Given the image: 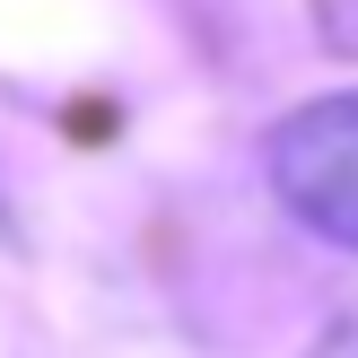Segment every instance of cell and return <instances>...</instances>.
<instances>
[{
    "mask_svg": "<svg viewBox=\"0 0 358 358\" xmlns=\"http://www.w3.org/2000/svg\"><path fill=\"white\" fill-rule=\"evenodd\" d=\"M262 166H271V192L289 201L297 227H315L324 245L358 254V87L297 105L271 131Z\"/></svg>",
    "mask_w": 358,
    "mask_h": 358,
    "instance_id": "obj_1",
    "label": "cell"
},
{
    "mask_svg": "<svg viewBox=\"0 0 358 358\" xmlns=\"http://www.w3.org/2000/svg\"><path fill=\"white\" fill-rule=\"evenodd\" d=\"M315 358H358V324H332L324 341H315Z\"/></svg>",
    "mask_w": 358,
    "mask_h": 358,
    "instance_id": "obj_2",
    "label": "cell"
}]
</instances>
